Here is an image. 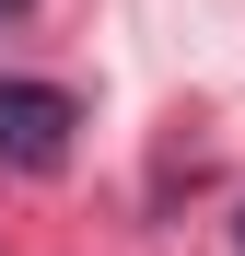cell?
Here are the masks:
<instances>
[{"mask_svg": "<svg viewBox=\"0 0 245 256\" xmlns=\"http://www.w3.org/2000/svg\"><path fill=\"white\" fill-rule=\"evenodd\" d=\"M70 94L59 82H0V175H47V163L70 152Z\"/></svg>", "mask_w": 245, "mask_h": 256, "instance_id": "cell-1", "label": "cell"}, {"mask_svg": "<svg viewBox=\"0 0 245 256\" xmlns=\"http://www.w3.org/2000/svg\"><path fill=\"white\" fill-rule=\"evenodd\" d=\"M0 12H12V0H0Z\"/></svg>", "mask_w": 245, "mask_h": 256, "instance_id": "cell-2", "label": "cell"}]
</instances>
